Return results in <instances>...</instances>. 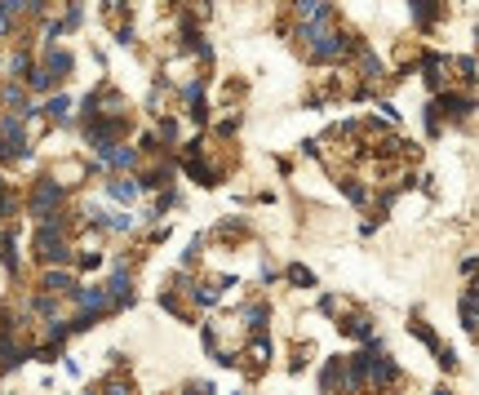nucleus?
<instances>
[{
  "label": "nucleus",
  "instance_id": "1",
  "mask_svg": "<svg viewBox=\"0 0 479 395\" xmlns=\"http://www.w3.org/2000/svg\"><path fill=\"white\" fill-rule=\"evenodd\" d=\"M297 22H329V0H293Z\"/></svg>",
  "mask_w": 479,
  "mask_h": 395
},
{
  "label": "nucleus",
  "instance_id": "2",
  "mask_svg": "<svg viewBox=\"0 0 479 395\" xmlns=\"http://www.w3.org/2000/svg\"><path fill=\"white\" fill-rule=\"evenodd\" d=\"M107 191H111L120 205H134L138 191H142V183H134V178H111V183H107Z\"/></svg>",
  "mask_w": 479,
  "mask_h": 395
},
{
  "label": "nucleus",
  "instance_id": "3",
  "mask_svg": "<svg viewBox=\"0 0 479 395\" xmlns=\"http://www.w3.org/2000/svg\"><path fill=\"white\" fill-rule=\"evenodd\" d=\"M129 302V267H116L111 275V307H125Z\"/></svg>",
  "mask_w": 479,
  "mask_h": 395
},
{
  "label": "nucleus",
  "instance_id": "4",
  "mask_svg": "<svg viewBox=\"0 0 479 395\" xmlns=\"http://www.w3.org/2000/svg\"><path fill=\"white\" fill-rule=\"evenodd\" d=\"M413 14H417L422 27H430V22L439 18V0H413Z\"/></svg>",
  "mask_w": 479,
  "mask_h": 395
},
{
  "label": "nucleus",
  "instance_id": "5",
  "mask_svg": "<svg viewBox=\"0 0 479 395\" xmlns=\"http://www.w3.org/2000/svg\"><path fill=\"white\" fill-rule=\"evenodd\" d=\"M80 307H85V311H107V307H111V293H107V289H89V293H80Z\"/></svg>",
  "mask_w": 479,
  "mask_h": 395
},
{
  "label": "nucleus",
  "instance_id": "6",
  "mask_svg": "<svg viewBox=\"0 0 479 395\" xmlns=\"http://www.w3.org/2000/svg\"><path fill=\"white\" fill-rule=\"evenodd\" d=\"M107 164H116V169H134V164H138V151H134V147H111Z\"/></svg>",
  "mask_w": 479,
  "mask_h": 395
},
{
  "label": "nucleus",
  "instance_id": "7",
  "mask_svg": "<svg viewBox=\"0 0 479 395\" xmlns=\"http://www.w3.org/2000/svg\"><path fill=\"white\" fill-rule=\"evenodd\" d=\"M289 280H293V284H302V289H311V284H315V275H311L306 267H289Z\"/></svg>",
  "mask_w": 479,
  "mask_h": 395
},
{
  "label": "nucleus",
  "instance_id": "8",
  "mask_svg": "<svg viewBox=\"0 0 479 395\" xmlns=\"http://www.w3.org/2000/svg\"><path fill=\"white\" fill-rule=\"evenodd\" d=\"M187 395H213V387H209V382H205V387H200V382H191Z\"/></svg>",
  "mask_w": 479,
  "mask_h": 395
}]
</instances>
